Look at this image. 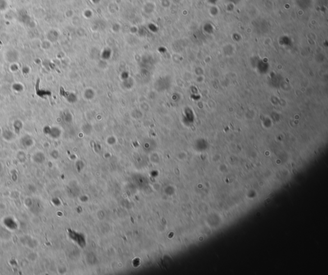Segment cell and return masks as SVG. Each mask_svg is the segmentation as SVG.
Returning <instances> with one entry per match:
<instances>
[{
	"instance_id": "1",
	"label": "cell",
	"mask_w": 328,
	"mask_h": 275,
	"mask_svg": "<svg viewBox=\"0 0 328 275\" xmlns=\"http://www.w3.org/2000/svg\"><path fill=\"white\" fill-rule=\"evenodd\" d=\"M4 224L8 228L11 230H15L17 228L16 222L11 218H7L4 219Z\"/></svg>"
}]
</instances>
